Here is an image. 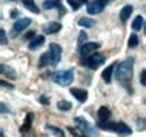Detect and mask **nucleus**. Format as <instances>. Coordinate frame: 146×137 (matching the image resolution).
<instances>
[{
    "label": "nucleus",
    "mask_w": 146,
    "mask_h": 137,
    "mask_svg": "<svg viewBox=\"0 0 146 137\" xmlns=\"http://www.w3.org/2000/svg\"><path fill=\"white\" fill-rule=\"evenodd\" d=\"M134 74V59H126L121 63L115 66V79L120 82L121 85H125L126 88H129V80L132 79Z\"/></svg>",
    "instance_id": "nucleus-1"
},
{
    "label": "nucleus",
    "mask_w": 146,
    "mask_h": 137,
    "mask_svg": "<svg viewBox=\"0 0 146 137\" xmlns=\"http://www.w3.org/2000/svg\"><path fill=\"white\" fill-rule=\"evenodd\" d=\"M97 126L100 130H106V131H112L118 134L120 137H125V136H129L132 132V130L128 126L125 122H106V123H97Z\"/></svg>",
    "instance_id": "nucleus-2"
},
{
    "label": "nucleus",
    "mask_w": 146,
    "mask_h": 137,
    "mask_svg": "<svg viewBox=\"0 0 146 137\" xmlns=\"http://www.w3.org/2000/svg\"><path fill=\"white\" fill-rule=\"evenodd\" d=\"M51 80L60 86H69L74 82V71L72 69H63V71H56L51 74Z\"/></svg>",
    "instance_id": "nucleus-3"
},
{
    "label": "nucleus",
    "mask_w": 146,
    "mask_h": 137,
    "mask_svg": "<svg viewBox=\"0 0 146 137\" xmlns=\"http://www.w3.org/2000/svg\"><path fill=\"white\" fill-rule=\"evenodd\" d=\"M103 63H105V56L100 54V53H94V54H91V56H88V57L82 59V65L86 66V68H89V69H97V68H100Z\"/></svg>",
    "instance_id": "nucleus-4"
},
{
    "label": "nucleus",
    "mask_w": 146,
    "mask_h": 137,
    "mask_svg": "<svg viewBox=\"0 0 146 137\" xmlns=\"http://www.w3.org/2000/svg\"><path fill=\"white\" fill-rule=\"evenodd\" d=\"M74 122H76V126L78 128V130L83 131L88 137L97 136V130H96V128H94L86 119H83V117H76V119H74Z\"/></svg>",
    "instance_id": "nucleus-5"
},
{
    "label": "nucleus",
    "mask_w": 146,
    "mask_h": 137,
    "mask_svg": "<svg viewBox=\"0 0 146 137\" xmlns=\"http://www.w3.org/2000/svg\"><path fill=\"white\" fill-rule=\"evenodd\" d=\"M31 25V19L28 17H23V19H19L17 22L14 23V26H13V29H11V36L15 37V36H19L20 33H23L28 26Z\"/></svg>",
    "instance_id": "nucleus-6"
},
{
    "label": "nucleus",
    "mask_w": 146,
    "mask_h": 137,
    "mask_svg": "<svg viewBox=\"0 0 146 137\" xmlns=\"http://www.w3.org/2000/svg\"><path fill=\"white\" fill-rule=\"evenodd\" d=\"M106 3H108L106 0H92V2H88L86 11H88V14H100L105 9Z\"/></svg>",
    "instance_id": "nucleus-7"
},
{
    "label": "nucleus",
    "mask_w": 146,
    "mask_h": 137,
    "mask_svg": "<svg viewBox=\"0 0 146 137\" xmlns=\"http://www.w3.org/2000/svg\"><path fill=\"white\" fill-rule=\"evenodd\" d=\"M100 46L102 45L98 43V42H86L83 46L78 48V53H80L82 57H88V56H91V54H94V51H97Z\"/></svg>",
    "instance_id": "nucleus-8"
},
{
    "label": "nucleus",
    "mask_w": 146,
    "mask_h": 137,
    "mask_svg": "<svg viewBox=\"0 0 146 137\" xmlns=\"http://www.w3.org/2000/svg\"><path fill=\"white\" fill-rule=\"evenodd\" d=\"M62 46L58 43H51L49 45V53H51V57H52V66H57L62 60Z\"/></svg>",
    "instance_id": "nucleus-9"
},
{
    "label": "nucleus",
    "mask_w": 146,
    "mask_h": 137,
    "mask_svg": "<svg viewBox=\"0 0 146 137\" xmlns=\"http://www.w3.org/2000/svg\"><path fill=\"white\" fill-rule=\"evenodd\" d=\"M69 92L72 94L76 99L80 102V103H85L88 100V91L86 89H82V88H69Z\"/></svg>",
    "instance_id": "nucleus-10"
},
{
    "label": "nucleus",
    "mask_w": 146,
    "mask_h": 137,
    "mask_svg": "<svg viewBox=\"0 0 146 137\" xmlns=\"http://www.w3.org/2000/svg\"><path fill=\"white\" fill-rule=\"evenodd\" d=\"M97 117H98V123H106L109 119H111V111H109V108L102 106L97 112Z\"/></svg>",
    "instance_id": "nucleus-11"
},
{
    "label": "nucleus",
    "mask_w": 146,
    "mask_h": 137,
    "mask_svg": "<svg viewBox=\"0 0 146 137\" xmlns=\"http://www.w3.org/2000/svg\"><path fill=\"white\" fill-rule=\"evenodd\" d=\"M62 29V23L60 22H49L46 26H43L45 34H56Z\"/></svg>",
    "instance_id": "nucleus-12"
},
{
    "label": "nucleus",
    "mask_w": 146,
    "mask_h": 137,
    "mask_svg": "<svg viewBox=\"0 0 146 137\" xmlns=\"http://www.w3.org/2000/svg\"><path fill=\"white\" fill-rule=\"evenodd\" d=\"M43 8H45V9H54V8L57 9V8H58L60 13H62V15H65V9L62 8V5H60L58 0H45V2H43Z\"/></svg>",
    "instance_id": "nucleus-13"
},
{
    "label": "nucleus",
    "mask_w": 146,
    "mask_h": 137,
    "mask_svg": "<svg viewBox=\"0 0 146 137\" xmlns=\"http://www.w3.org/2000/svg\"><path fill=\"white\" fill-rule=\"evenodd\" d=\"M132 11H134V6H132V5H126V6H123V8L120 9V20L123 22V23H126V22H128V19L131 17Z\"/></svg>",
    "instance_id": "nucleus-14"
},
{
    "label": "nucleus",
    "mask_w": 146,
    "mask_h": 137,
    "mask_svg": "<svg viewBox=\"0 0 146 137\" xmlns=\"http://www.w3.org/2000/svg\"><path fill=\"white\" fill-rule=\"evenodd\" d=\"M0 71H2L3 76L9 77V79H15V77H17V72H15V69H14V68H11L9 65L2 63V65H0Z\"/></svg>",
    "instance_id": "nucleus-15"
},
{
    "label": "nucleus",
    "mask_w": 146,
    "mask_h": 137,
    "mask_svg": "<svg viewBox=\"0 0 146 137\" xmlns=\"http://www.w3.org/2000/svg\"><path fill=\"white\" fill-rule=\"evenodd\" d=\"M43 43H45V36H37L34 40H31L29 43H28V48H29L31 51H35V49L40 48Z\"/></svg>",
    "instance_id": "nucleus-16"
},
{
    "label": "nucleus",
    "mask_w": 146,
    "mask_h": 137,
    "mask_svg": "<svg viewBox=\"0 0 146 137\" xmlns=\"http://www.w3.org/2000/svg\"><path fill=\"white\" fill-rule=\"evenodd\" d=\"M52 66V57H51V53L48 51V53L42 54L40 60H38V68H43V66Z\"/></svg>",
    "instance_id": "nucleus-17"
},
{
    "label": "nucleus",
    "mask_w": 146,
    "mask_h": 137,
    "mask_svg": "<svg viewBox=\"0 0 146 137\" xmlns=\"http://www.w3.org/2000/svg\"><path fill=\"white\" fill-rule=\"evenodd\" d=\"M115 66H117V65H114V63L109 65L108 68H106L105 71H103V74H102V79H103L106 83H109V82L112 80V71L115 69Z\"/></svg>",
    "instance_id": "nucleus-18"
},
{
    "label": "nucleus",
    "mask_w": 146,
    "mask_h": 137,
    "mask_svg": "<svg viewBox=\"0 0 146 137\" xmlns=\"http://www.w3.org/2000/svg\"><path fill=\"white\" fill-rule=\"evenodd\" d=\"M33 119H34V114L33 112H28V114H26V117H25V122H23V126L20 128V131L22 132H28L29 131V128H31V123H33Z\"/></svg>",
    "instance_id": "nucleus-19"
},
{
    "label": "nucleus",
    "mask_w": 146,
    "mask_h": 137,
    "mask_svg": "<svg viewBox=\"0 0 146 137\" xmlns=\"http://www.w3.org/2000/svg\"><path fill=\"white\" fill-rule=\"evenodd\" d=\"M45 130L48 131V132H51L54 137H65V132H63L60 128H57V126H52V125H46L45 126Z\"/></svg>",
    "instance_id": "nucleus-20"
},
{
    "label": "nucleus",
    "mask_w": 146,
    "mask_h": 137,
    "mask_svg": "<svg viewBox=\"0 0 146 137\" xmlns=\"http://www.w3.org/2000/svg\"><path fill=\"white\" fill-rule=\"evenodd\" d=\"M78 26H82V28H94V26H96V22L89 17H82L80 20H78Z\"/></svg>",
    "instance_id": "nucleus-21"
},
{
    "label": "nucleus",
    "mask_w": 146,
    "mask_h": 137,
    "mask_svg": "<svg viewBox=\"0 0 146 137\" xmlns=\"http://www.w3.org/2000/svg\"><path fill=\"white\" fill-rule=\"evenodd\" d=\"M22 2H23V6L28 11H31V13H34V14H38V8L35 5L34 0H22Z\"/></svg>",
    "instance_id": "nucleus-22"
},
{
    "label": "nucleus",
    "mask_w": 146,
    "mask_h": 137,
    "mask_svg": "<svg viewBox=\"0 0 146 137\" xmlns=\"http://www.w3.org/2000/svg\"><path fill=\"white\" fill-rule=\"evenodd\" d=\"M143 26H145L143 17H141V15H137V17L134 19V22H132V29H134V31H140Z\"/></svg>",
    "instance_id": "nucleus-23"
},
{
    "label": "nucleus",
    "mask_w": 146,
    "mask_h": 137,
    "mask_svg": "<svg viewBox=\"0 0 146 137\" xmlns=\"http://www.w3.org/2000/svg\"><path fill=\"white\" fill-rule=\"evenodd\" d=\"M57 109H60V111H71L72 105L66 100H60V102H57Z\"/></svg>",
    "instance_id": "nucleus-24"
},
{
    "label": "nucleus",
    "mask_w": 146,
    "mask_h": 137,
    "mask_svg": "<svg viewBox=\"0 0 146 137\" xmlns=\"http://www.w3.org/2000/svg\"><path fill=\"white\" fill-rule=\"evenodd\" d=\"M85 2H86V0H68V5H69L71 8H72L74 11H77L78 8L83 5Z\"/></svg>",
    "instance_id": "nucleus-25"
},
{
    "label": "nucleus",
    "mask_w": 146,
    "mask_h": 137,
    "mask_svg": "<svg viewBox=\"0 0 146 137\" xmlns=\"http://www.w3.org/2000/svg\"><path fill=\"white\" fill-rule=\"evenodd\" d=\"M69 132H71V134H72L74 137H88V136H86L83 131H80V130H78L77 126H71V128H69Z\"/></svg>",
    "instance_id": "nucleus-26"
},
{
    "label": "nucleus",
    "mask_w": 146,
    "mask_h": 137,
    "mask_svg": "<svg viewBox=\"0 0 146 137\" xmlns=\"http://www.w3.org/2000/svg\"><path fill=\"white\" fill-rule=\"evenodd\" d=\"M128 45H129V48H135V46L139 45V37H137V34H131V36H129Z\"/></svg>",
    "instance_id": "nucleus-27"
},
{
    "label": "nucleus",
    "mask_w": 146,
    "mask_h": 137,
    "mask_svg": "<svg viewBox=\"0 0 146 137\" xmlns=\"http://www.w3.org/2000/svg\"><path fill=\"white\" fill-rule=\"evenodd\" d=\"M86 39H88L86 33L85 31H80V34H78V46H83L86 43Z\"/></svg>",
    "instance_id": "nucleus-28"
},
{
    "label": "nucleus",
    "mask_w": 146,
    "mask_h": 137,
    "mask_svg": "<svg viewBox=\"0 0 146 137\" xmlns=\"http://www.w3.org/2000/svg\"><path fill=\"white\" fill-rule=\"evenodd\" d=\"M137 128H139V131H145L146 130V117H145V119H139V120H137Z\"/></svg>",
    "instance_id": "nucleus-29"
},
{
    "label": "nucleus",
    "mask_w": 146,
    "mask_h": 137,
    "mask_svg": "<svg viewBox=\"0 0 146 137\" xmlns=\"http://www.w3.org/2000/svg\"><path fill=\"white\" fill-rule=\"evenodd\" d=\"M35 37H37V36H35V31H29V33H26L25 34V36H23V39H25V40H34V39Z\"/></svg>",
    "instance_id": "nucleus-30"
},
{
    "label": "nucleus",
    "mask_w": 146,
    "mask_h": 137,
    "mask_svg": "<svg viewBox=\"0 0 146 137\" xmlns=\"http://www.w3.org/2000/svg\"><path fill=\"white\" fill-rule=\"evenodd\" d=\"M0 109H2L3 114H11V108L6 106V103H2V105H0Z\"/></svg>",
    "instance_id": "nucleus-31"
},
{
    "label": "nucleus",
    "mask_w": 146,
    "mask_h": 137,
    "mask_svg": "<svg viewBox=\"0 0 146 137\" xmlns=\"http://www.w3.org/2000/svg\"><path fill=\"white\" fill-rule=\"evenodd\" d=\"M140 83L143 85V86H146V69H143V71L140 72Z\"/></svg>",
    "instance_id": "nucleus-32"
},
{
    "label": "nucleus",
    "mask_w": 146,
    "mask_h": 137,
    "mask_svg": "<svg viewBox=\"0 0 146 137\" xmlns=\"http://www.w3.org/2000/svg\"><path fill=\"white\" fill-rule=\"evenodd\" d=\"M0 37H2V40H0V42H2V45H6V33H5V29H0Z\"/></svg>",
    "instance_id": "nucleus-33"
},
{
    "label": "nucleus",
    "mask_w": 146,
    "mask_h": 137,
    "mask_svg": "<svg viewBox=\"0 0 146 137\" xmlns=\"http://www.w3.org/2000/svg\"><path fill=\"white\" fill-rule=\"evenodd\" d=\"M0 85H2L3 88H8V89H13V88H14L13 85H11V83H8L6 80H2V82H0Z\"/></svg>",
    "instance_id": "nucleus-34"
},
{
    "label": "nucleus",
    "mask_w": 146,
    "mask_h": 137,
    "mask_svg": "<svg viewBox=\"0 0 146 137\" xmlns=\"http://www.w3.org/2000/svg\"><path fill=\"white\" fill-rule=\"evenodd\" d=\"M38 100H40V103H43V105H49V100H48V97H45V96H42Z\"/></svg>",
    "instance_id": "nucleus-35"
},
{
    "label": "nucleus",
    "mask_w": 146,
    "mask_h": 137,
    "mask_svg": "<svg viewBox=\"0 0 146 137\" xmlns=\"http://www.w3.org/2000/svg\"><path fill=\"white\" fill-rule=\"evenodd\" d=\"M11 17H13V19H17L19 17V9H11Z\"/></svg>",
    "instance_id": "nucleus-36"
},
{
    "label": "nucleus",
    "mask_w": 146,
    "mask_h": 137,
    "mask_svg": "<svg viewBox=\"0 0 146 137\" xmlns=\"http://www.w3.org/2000/svg\"><path fill=\"white\" fill-rule=\"evenodd\" d=\"M145 34H146V23H145Z\"/></svg>",
    "instance_id": "nucleus-37"
},
{
    "label": "nucleus",
    "mask_w": 146,
    "mask_h": 137,
    "mask_svg": "<svg viewBox=\"0 0 146 137\" xmlns=\"http://www.w3.org/2000/svg\"><path fill=\"white\" fill-rule=\"evenodd\" d=\"M8 2H15V0H8Z\"/></svg>",
    "instance_id": "nucleus-38"
}]
</instances>
